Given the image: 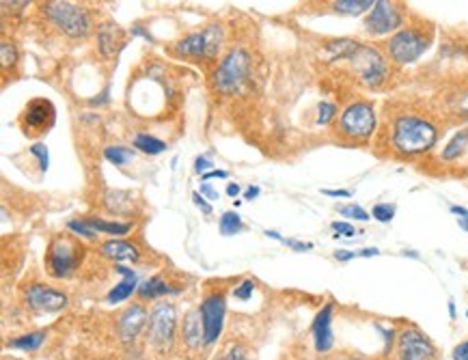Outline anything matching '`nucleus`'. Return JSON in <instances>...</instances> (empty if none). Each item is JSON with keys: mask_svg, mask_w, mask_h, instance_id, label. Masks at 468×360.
I'll use <instances>...</instances> for the list:
<instances>
[{"mask_svg": "<svg viewBox=\"0 0 468 360\" xmlns=\"http://www.w3.org/2000/svg\"><path fill=\"white\" fill-rule=\"evenodd\" d=\"M440 139L438 123L423 112H395L387 127V147L395 158L412 160L430 153Z\"/></svg>", "mask_w": 468, "mask_h": 360, "instance_id": "f257e3e1", "label": "nucleus"}, {"mask_svg": "<svg viewBox=\"0 0 468 360\" xmlns=\"http://www.w3.org/2000/svg\"><path fill=\"white\" fill-rule=\"evenodd\" d=\"M378 129L376 108L369 102H352L337 117L335 132L341 143L346 145H365L373 139Z\"/></svg>", "mask_w": 468, "mask_h": 360, "instance_id": "f03ea898", "label": "nucleus"}, {"mask_svg": "<svg viewBox=\"0 0 468 360\" xmlns=\"http://www.w3.org/2000/svg\"><path fill=\"white\" fill-rule=\"evenodd\" d=\"M432 37L434 30L432 26L423 24V26H404L397 33H393L387 43H384V50L389 54V59L395 65H412L416 63L421 57H423L430 46H432Z\"/></svg>", "mask_w": 468, "mask_h": 360, "instance_id": "7ed1b4c3", "label": "nucleus"}, {"mask_svg": "<svg viewBox=\"0 0 468 360\" xmlns=\"http://www.w3.org/2000/svg\"><path fill=\"white\" fill-rule=\"evenodd\" d=\"M224 43V30L220 24H210L203 30L186 35L183 39H179L175 43L173 52L177 57H186V59H203V61H212L218 57L220 48Z\"/></svg>", "mask_w": 468, "mask_h": 360, "instance_id": "20e7f679", "label": "nucleus"}, {"mask_svg": "<svg viewBox=\"0 0 468 360\" xmlns=\"http://www.w3.org/2000/svg\"><path fill=\"white\" fill-rule=\"evenodd\" d=\"M249 76H251V57L246 50L236 48L218 63V69L214 74V84L220 93L236 95L249 82Z\"/></svg>", "mask_w": 468, "mask_h": 360, "instance_id": "39448f33", "label": "nucleus"}, {"mask_svg": "<svg viewBox=\"0 0 468 360\" xmlns=\"http://www.w3.org/2000/svg\"><path fill=\"white\" fill-rule=\"evenodd\" d=\"M358 80L367 88H380L389 78V63L378 48H371L360 43L358 50L348 59Z\"/></svg>", "mask_w": 468, "mask_h": 360, "instance_id": "423d86ee", "label": "nucleus"}, {"mask_svg": "<svg viewBox=\"0 0 468 360\" xmlns=\"http://www.w3.org/2000/svg\"><path fill=\"white\" fill-rule=\"evenodd\" d=\"M43 13L67 37L80 39V37H86L91 30V20L86 11L80 9L78 5L67 3V0H48V3L43 5Z\"/></svg>", "mask_w": 468, "mask_h": 360, "instance_id": "0eeeda50", "label": "nucleus"}, {"mask_svg": "<svg viewBox=\"0 0 468 360\" xmlns=\"http://www.w3.org/2000/svg\"><path fill=\"white\" fill-rule=\"evenodd\" d=\"M177 332V310L171 302H158L152 313H149V322H147V343L164 354L171 349Z\"/></svg>", "mask_w": 468, "mask_h": 360, "instance_id": "6e6552de", "label": "nucleus"}, {"mask_svg": "<svg viewBox=\"0 0 468 360\" xmlns=\"http://www.w3.org/2000/svg\"><path fill=\"white\" fill-rule=\"evenodd\" d=\"M404 9L399 7L397 0H378L367 13L363 28L369 37H387L404 28Z\"/></svg>", "mask_w": 468, "mask_h": 360, "instance_id": "1a4fd4ad", "label": "nucleus"}, {"mask_svg": "<svg viewBox=\"0 0 468 360\" xmlns=\"http://www.w3.org/2000/svg\"><path fill=\"white\" fill-rule=\"evenodd\" d=\"M82 259V246H78L72 238H57L48 246L45 263H48V272L55 279H67L72 277Z\"/></svg>", "mask_w": 468, "mask_h": 360, "instance_id": "9d476101", "label": "nucleus"}, {"mask_svg": "<svg viewBox=\"0 0 468 360\" xmlns=\"http://www.w3.org/2000/svg\"><path fill=\"white\" fill-rule=\"evenodd\" d=\"M399 360H436L438 352L432 339L418 328H406L397 339Z\"/></svg>", "mask_w": 468, "mask_h": 360, "instance_id": "9b49d317", "label": "nucleus"}, {"mask_svg": "<svg viewBox=\"0 0 468 360\" xmlns=\"http://www.w3.org/2000/svg\"><path fill=\"white\" fill-rule=\"evenodd\" d=\"M57 112L50 100L45 98H35L26 104L22 112V125L28 137H39V134L48 132L55 125Z\"/></svg>", "mask_w": 468, "mask_h": 360, "instance_id": "f8f14e48", "label": "nucleus"}, {"mask_svg": "<svg viewBox=\"0 0 468 360\" xmlns=\"http://www.w3.org/2000/svg\"><path fill=\"white\" fill-rule=\"evenodd\" d=\"M201 318H203V330H205V345H212L222 335L224 315H227V300L220 294H212L201 302Z\"/></svg>", "mask_w": 468, "mask_h": 360, "instance_id": "ddd939ff", "label": "nucleus"}, {"mask_svg": "<svg viewBox=\"0 0 468 360\" xmlns=\"http://www.w3.org/2000/svg\"><path fill=\"white\" fill-rule=\"evenodd\" d=\"M26 304L35 310H41V313H57L67 306V296L52 289V287L35 283L26 291Z\"/></svg>", "mask_w": 468, "mask_h": 360, "instance_id": "4468645a", "label": "nucleus"}, {"mask_svg": "<svg viewBox=\"0 0 468 360\" xmlns=\"http://www.w3.org/2000/svg\"><path fill=\"white\" fill-rule=\"evenodd\" d=\"M147 310L143 304H132L127 306L121 315H119V322H117V335L123 343H134L136 337L143 332V328H147Z\"/></svg>", "mask_w": 468, "mask_h": 360, "instance_id": "2eb2a0df", "label": "nucleus"}, {"mask_svg": "<svg viewBox=\"0 0 468 360\" xmlns=\"http://www.w3.org/2000/svg\"><path fill=\"white\" fill-rule=\"evenodd\" d=\"M333 302L326 304L317 315H315V322H313V339H315V349L319 354L331 352L335 345V332H333Z\"/></svg>", "mask_w": 468, "mask_h": 360, "instance_id": "dca6fc26", "label": "nucleus"}, {"mask_svg": "<svg viewBox=\"0 0 468 360\" xmlns=\"http://www.w3.org/2000/svg\"><path fill=\"white\" fill-rule=\"evenodd\" d=\"M115 272L121 274V283H117L108 296H106V302L108 304H119V302H125L127 298H132L134 291H138V279H136V272L132 267H125V265H115Z\"/></svg>", "mask_w": 468, "mask_h": 360, "instance_id": "f3484780", "label": "nucleus"}, {"mask_svg": "<svg viewBox=\"0 0 468 360\" xmlns=\"http://www.w3.org/2000/svg\"><path fill=\"white\" fill-rule=\"evenodd\" d=\"M181 337L183 343L188 347H201L205 345V330H203V318H201V308L190 310L183 318V326H181Z\"/></svg>", "mask_w": 468, "mask_h": 360, "instance_id": "a211bd4d", "label": "nucleus"}, {"mask_svg": "<svg viewBox=\"0 0 468 360\" xmlns=\"http://www.w3.org/2000/svg\"><path fill=\"white\" fill-rule=\"evenodd\" d=\"M468 156V125L457 129L453 137L447 141V145L440 151V162L443 164H455L462 162Z\"/></svg>", "mask_w": 468, "mask_h": 360, "instance_id": "6ab92c4d", "label": "nucleus"}, {"mask_svg": "<svg viewBox=\"0 0 468 360\" xmlns=\"http://www.w3.org/2000/svg\"><path fill=\"white\" fill-rule=\"evenodd\" d=\"M445 115L457 123H468V86H460L445 95Z\"/></svg>", "mask_w": 468, "mask_h": 360, "instance_id": "aec40b11", "label": "nucleus"}, {"mask_svg": "<svg viewBox=\"0 0 468 360\" xmlns=\"http://www.w3.org/2000/svg\"><path fill=\"white\" fill-rule=\"evenodd\" d=\"M360 46V41H354V39H335V41H329L321 50V59L324 61H348Z\"/></svg>", "mask_w": 468, "mask_h": 360, "instance_id": "412c9836", "label": "nucleus"}, {"mask_svg": "<svg viewBox=\"0 0 468 360\" xmlns=\"http://www.w3.org/2000/svg\"><path fill=\"white\" fill-rule=\"evenodd\" d=\"M102 255L113 259V261H138L140 252L134 244L123 242V240H108L102 244Z\"/></svg>", "mask_w": 468, "mask_h": 360, "instance_id": "4be33fe9", "label": "nucleus"}, {"mask_svg": "<svg viewBox=\"0 0 468 360\" xmlns=\"http://www.w3.org/2000/svg\"><path fill=\"white\" fill-rule=\"evenodd\" d=\"M98 41H100V50H102V54L110 59V57L117 54V50H119V46H121L123 33L119 30L117 24H104V26L100 28Z\"/></svg>", "mask_w": 468, "mask_h": 360, "instance_id": "5701e85b", "label": "nucleus"}, {"mask_svg": "<svg viewBox=\"0 0 468 360\" xmlns=\"http://www.w3.org/2000/svg\"><path fill=\"white\" fill-rule=\"evenodd\" d=\"M171 294H177V289H173L162 277H154V279L145 281L143 285H138V296L143 300H158V298H164Z\"/></svg>", "mask_w": 468, "mask_h": 360, "instance_id": "b1692460", "label": "nucleus"}, {"mask_svg": "<svg viewBox=\"0 0 468 360\" xmlns=\"http://www.w3.org/2000/svg\"><path fill=\"white\" fill-rule=\"evenodd\" d=\"M89 224H91V229L96 231L98 236L100 233H106V236H125V233H130L132 231V224L130 222H110V220H102V218H84Z\"/></svg>", "mask_w": 468, "mask_h": 360, "instance_id": "393cba45", "label": "nucleus"}, {"mask_svg": "<svg viewBox=\"0 0 468 360\" xmlns=\"http://www.w3.org/2000/svg\"><path fill=\"white\" fill-rule=\"evenodd\" d=\"M378 0H335L333 3V11L339 16H360V13H369L371 7L376 5Z\"/></svg>", "mask_w": 468, "mask_h": 360, "instance_id": "a878e982", "label": "nucleus"}, {"mask_svg": "<svg viewBox=\"0 0 468 360\" xmlns=\"http://www.w3.org/2000/svg\"><path fill=\"white\" fill-rule=\"evenodd\" d=\"M108 211L113 214H125L132 205V194L130 192H121V190H108L106 199H104Z\"/></svg>", "mask_w": 468, "mask_h": 360, "instance_id": "bb28decb", "label": "nucleus"}, {"mask_svg": "<svg viewBox=\"0 0 468 360\" xmlns=\"http://www.w3.org/2000/svg\"><path fill=\"white\" fill-rule=\"evenodd\" d=\"M134 147L147 156H158L166 149V143L156 137H149V134H138V137L134 139Z\"/></svg>", "mask_w": 468, "mask_h": 360, "instance_id": "cd10ccee", "label": "nucleus"}, {"mask_svg": "<svg viewBox=\"0 0 468 360\" xmlns=\"http://www.w3.org/2000/svg\"><path fill=\"white\" fill-rule=\"evenodd\" d=\"M43 341H45V332H28V335H22V337L9 341V347L22 349V352H37Z\"/></svg>", "mask_w": 468, "mask_h": 360, "instance_id": "c85d7f7f", "label": "nucleus"}, {"mask_svg": "<svg viewBox=\"0 0 468 360\" xmlns=\"http://www.w3.org/2000/svg\"><path fill=\"white\" fill-rule=\"evenodd\" d=\"M242 231V218L238 211H224L220 216V233L222 236H236Z\"/></svg>", "mask_w": 468, "mask_h": 360, "instance_id": "c756f323", "label": "nucleus"}, {"mask_svg": "<svg viewBox=\"0 0 468 360\" xmlns=\"http://www.w3.org/2000/svg\"><path fill=\"white\" fill-rule=\"evenodd\" d=\"M104 158L115 164V166H125L132 158H134V151L127 149V147H121V145H113V147H106L104 149Z\"/></svg>", "mask_w": 468, "mask_h": 360, "instance_id": "7c9ffc66", "label": "nucleus"}, {"mask_svg": "<svg viewBox=\"0 0 468 360\" xmlns=\"http://www.w3.org/2000/svg\"><path fill=\"white\" fill-rule=\"evenodd\" d=\"M397 214V205L395 203H376L371 209V218L378 220V222H391Z\"/></svg>", "mask_w": 468, "mask_h": 360, "instance_id": "2f4dec72", "label": "nucleus"}, {"mask_svg": "<svg viewBox=\"0 0 468 360\" xmlns=\"http://www.w3.org/2000/svg\"><path fill=\"white\" fill-rule=\"evenodd\" d=\"M339 214L346 216V218H350V220H358V222H367V220L371 218V214H369L367 209H363L360 205H356V203L341 205V207H339Z\"/></svg>", "mask_w": 468, "mask_h": 360, "instance_id": "473e14b6", "label": "nucleus"}, {"mask_svg": "<svg viewBox=\"0 0 468 360\" xmlns=\"http://www.w3.org/2000/svg\"><path fill=\"white\" fill-rule=\"evenodd\" d=\"M337 106L331 102H321L317 108V125H329L333 119H337Z\"/></svg>", "mask_w": 468, "mask_h": 360, "instance_id": "72a5a7b5", "label": "nucleus"}, {"mask_svg": "<svg viewBox=\"0 0 468 360\" xmlns=\"http://www.w3.org/2000/svg\"><path fill=\"white\" fill-rule=\"evenodd\" d=\"M67 229L69 231H74L76 236H80V238H86V240H93L98 233L91 229V224L86 222V220H69L67 222Z\"/></svg>", "mask_w": 468, "mask_h": 360, "instance_id": "f704fd0d", "label": "nucleus"}, {"mask_svg": "<svg viewBox=\"0 0 468 360\" xmlns=\"http://www.w3.org/2000/svg\"><path fill=\"white\" fill-rule=\"evenodd\" d=\"M0 59H3V67L9 69L18 63V50L13 43L9 41H3V46H0Z\"/></svg>", "mask_w": 468, "mask_h": 360, "instance_id": "c9c22d12", "label": "nucleus"}, {"mask_svg": "<svg viewBox=\"0 0 468 360\" xmlns=\"http://www.w3.org/2000/svg\"><path fill=\"white\" fill-rule=\"evenodd\" d=\"M333 231H335V238H354L358 231L352 222H346V220H335L333 222Z\"/></svg>", "mask_w": 468, "mask_h": 360, "instance_id": "e433bc0d", "label": "nucleus"}, {"mask_svg": "<svg viewBox=\"0 0 468 360\" xmlns=\"http://www.w3.org/2000/svg\"><path fill=\"white\" fill-rule=\"evenodd\" d=\"M30 153L39 160V166H41V170H48V164H50V156H48V149H45V145H41V143H37V145H33L30 147Z\"/></svg>", "mask_w": 468, "mask_h": 360, "instance_id": "4c0bfd02", "label": "nucleus"}, {"mask_svg": "<svg viewBox=\"0 0 468 360\" xmlns=\"http://www.w3.org/2000/svg\"><path fill=\"white\" fill-rule=\"evenodd\" d=\"M253 291H255V281H244L240 283L236 289H233V296H236L238 300H251L253 298Z\"/></svg>", "mask_w": 468, "mask_h": 360, "instance_id": "58836bf2", "label": "nucleus"}, {"mask_svg": "<svg viewBox=\"0 0 468 360\" xmlns=\"http://www.w3.org/2000/svg\"><path fill=\"white\" fill-rule=\"evenodd\" d=\"M28 3L30 0H3V9H5V13H9V11L20 13Z\"/></svg>", "mask_w": 468, "mask_h": 360, "instance_id": "ea45409f", "label": "nucleus"}, {"mask_svg": "<svg viewBox=\"0 0 468 360\" xmlns=\"http://www.w3.org/2000/svg\"><path fill=\"white\" fill-rule=\"evenodd\" d=\"M283 244L290 246V248L296 250V252H307V250L313 248V244H309V242H298V240H292V238H283Z\"/></svg>", "mask_w": 468, "mask_h": 360, "instance_id": "a19ab883", "label": "nucleus"}, {"mask_svg": "<svg viewBox=\"0 0 468 360\" xmlns=\"http://www.w3.org/2000/svg\"><path fill=\"white\" fill-rule=\"evenodd\" d=\"M193 203H195L203 214H212V205H210V201H207L201 192H193Z\"/></svg>", "mask_w": 468, "mask_h": 360, "instance_id": "79ce46f5", "label": "nucleus"}, {"mask_svg": "<svg viewBox=\"0 0 468 360\" xmlns=\"http://www.w3.org/2000/svg\"><path fill=\"white\" fill-rule=\"evenodd\" d=\"M451 358L453 360H468V341H462L460 345H455L451 352Z\"/></svg>", "mask_w": 468, "mask_h": 360, "instance_id": "37998d69", "label": "nucleus"}, {"mask_svg": "<svg viewBox=\"0 0 468 360\" xmlns=\"http://www.w3.org/2000/svg\"><path fill=\"white\" fill-rule=\"evenodd\" d=\"M207 170H212V162H210L207 158L199 156V158L195 160V173L203 175V173H207Z\"/></svg>", "mask_w": 468, "mask_h": 360, "instance_id": "c03bdc74", "label": "nucleus"}, {"mask_svg": "<svg viewBox=\"0 0 468 360\" xmlns=\"http://www.w3.org/2000/svg\"><path fill=\"white\" fill-rule=\"evenodd\" d=\"M321 194H326V197H337V199H350L354 192H352V190H341V188H339V190L324 188V190H321Z\"/></svg>", "mask_w": 468, "mask_h": 360, "instance_id": "a18cd8bd", "label": "nucleus"}, {"mask_svg": "<svg viewBox=\"0 0 468 360\" xmlns=\"http://www.w3.org/2000/svg\"><path fill=\"white\" fill-rule=\"evenodd\" d=\"M199 192H201L207 201H216V199H218V190H214L207 182L201 184V190H199Z\"/></svg>", "mask_w": 468, "mask_h": 360, "instance_id": "49530a36", "label": "nucleus"}, {"mask_svg": "<svg viewBox=\"0 0 468 360\" xmlns=\"http://www.w3.org/2000/svg\"><path fill=\"white\" fill-rule=\"evenodd\" d=\"M227 177H229V173H227V170H214V168L201 175L203 182H207V179H227Z\"/></svg>", "mask_w": 468, "mask_h": 360, "instance_id": "de8ad7c7", "label": "nucleus"}, {"mask_svg": "<svg viewBox=\"0 0 468 360\" xmlns=\"http://www.w3.org/2000/svg\"><path fill=\"white\" fill-rule=\"evenodd\" d=\"M358 255H356V250H335V259L337 261H352V259H356Z\"/></svg>", "mask_w": 468, "mask_h": 360, "instance_id": "09e8293b", "label": "nucleus"}, {"mask_svg": "<svg viewBox=\"0 0 468 360\" xmlns=\"http://www.w3.org/2000/svg\"><path fill=\"white\" fill-rule=\"evenodd\" d=\"M224 360H246V356L242 354L240 347H233V349H229V354L224 356Z\"/></svg>", "mask_w": 468, "mask_h": 360, "instance_id": "8fccbe9b", "label": "nucleus"}, {"mask_svg": "<svg viewBox=\"0 0 468 360\" xmlns=\"http://www.w3.org/2000/svg\"><path fill=\"white\" fill-rule=\"evenodd\" d=\"M451 214H455L457 218L462 220H468V207H462V205H451Z\"/></svg>", "mask_w": 468, "mask_h": 360, "instance_id": "3c124183", "label": "nucleus"}, {"mask_svg": "<svg viewBox=\"0 0 468 360\" xmlns=\"http://www.w3.org/2000/svg\"><path fill=\"white\" fill-rule=\"evenodd\" d=\"M358 257H378L380 250L378 248H363V250H356Z\"/></svg>", "mask_w": 468, "mask_h": 360, "instance_id": "603ef678", "label": "nucleus"}, {"mask_svg": "<svg viewBox=\"0 0 468 360\" xmlns=\"http://www.w3.org/2000/svg\"><path fill=\"white\" fill-rule=\"evenodd\" d=\"M255 197H259V188H257V186H251V188L246 190L244 199H246V201H253Z\"/></svg>", "mask_w": 468, "mask_h": 360, "instance_id": "864d4df0", "label": "nucleus"}, {"mask_svg": "<svg viewBox=\"0 0 468 360\" xmlns=\"http://www.w3.org/2000/svg\"><path fill=\"white\" fill-rule=\"evenodd\" d=\"M227 194H229V197H238V194H240V186H238V184H229V186H227Z\"/></svg>", "mask_w": 468, "mask_h": 360, "instance_id": "5fc2aeb1", "label": "nucleus"}, {"mask_svg": "<svg viewBox=\"0 0 468 360\" xmlns=\"http://www.w3.org/2000/svg\"><path fill=\"white\" fill-rule=\"evenodd\" d=\"M266 236H268V238H272V240H278V242H283V236H280L278 231H266Z\"/></svg>", "mask_w": 468, "mask_h": 360, "instance_id": "6e6d98bb", "label": "nucleus"}, {"mask_svg": "<svg viewBox=\"0 0 468 360\" xmlns=\"http://www.w3.org/2000/svg\"><path fill=\"white\" fill-rule=\"evenodd\" d=\"M457 224H460V229H464V231L468 233V220H462V218H457Z\"/></svg>", "mask_w": 468, "mask_h": 360, "instance_id": "4d7b16f0", "label": "nucleus"}, {"mask_svg": "<svg viewBox=\"0 0 468 360\" xmlns=\"http://www.w3.org/2000/svg\"><path fill=\"white\" fill-rule=\"evenodd\" d=\"M449 315H451V320H455V302L453 300L449 302Z\"/></svg>", "mask_w": 468, "mask_h": 360, "instance_id": "13d9d810", "label": "nucleus"}, {"mask_svg": "<svg viewBox=\"0 0 468 360\" xmlns=\"http://www.w3.org/2000/svg\"><path fill=\"white\" fill-rule=\"evenodd\" d=\"M466 318H468V310H466Z\"/></svg>", "mask_w": 468, "mask_h": 360, "instance_id": "bf43d9fd", "label": "nucleus"}]
</instances>
